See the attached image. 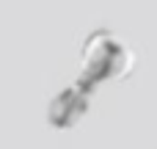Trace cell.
<instances>
[{"mask_svg":"<svg viewBox=\"0 0 157 149\" xmlns=\"http://www.w3.org/2000/svg\"><path fill=\"white\" fill-rule=\"evenodd\" d=\"M130 69H132V53L119 36L99 30V33H91L86 39L83 58H80V72H83L86 86L124 77Z\"/></svg>","mask_w":157,"mask_h":149,"instance_id":"obj_1","label":"cell"},{"mask_svg":"<svg viewBox=\"0 0 157 149\" xmlns=\"http://www.w3.org/2000/svg\"><path fill=\"white\" fill-rule=\"evenodd\" d=\"M86 108H88V100H86V91L83 88H63L55 100H52V105H50V124H55V127H69V124H75L83 113H86Z\"/></svg>","mask_w":157,"mask_h":149,"instance_id":"obj_2","label":"cell"}]
</instances>
